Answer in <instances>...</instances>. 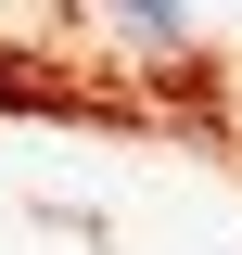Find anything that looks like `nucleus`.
Instances as JSON below:
<instances>
[{"mask_svg": "<svg viewBox=\"0 0 242 255\" xmlns=\"http://www.w3.org/2000/svg\"><path fill=\"white\" fill-rule=\"evenodd\" d=\"M115 26H127V38H140V51H153V64H179V51H191V13H115Z\"/></svg>", "mask_w": 242, "mask_h": 255, "instance_id": "nucleus-1", "label": "nucleus"}]
</instances>
